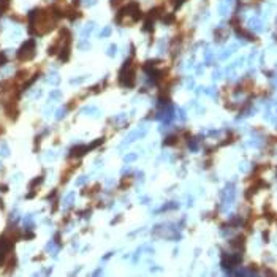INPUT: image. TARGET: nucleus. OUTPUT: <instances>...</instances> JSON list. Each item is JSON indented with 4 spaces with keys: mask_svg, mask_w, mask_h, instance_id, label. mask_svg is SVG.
I'll return each mask as SVG.
<instances>
[{
    "mask_svg": "<svg viewBox=\"0 0 277 277\" xmlns=\"http://www.w3.org/2000/svg\"><path fill=\"white\" fill-rule=\"evenodd\" d=\"M33 55H35V41L33 40H29L18 51V59L19 60H30V59H33Z\"/></svg>",
    "mask_w": 277,
    "mask_h": 277,
    "instance_id": "nucleus-2",
    "label": "nucleus"
},
{
    "mask_svg": "<svg viewBox=\"0 0 277 277\" xmlns=\"http://www.w3.org/2000/svg\"><path fill=\"white\" fill-rule=\"evenodd\" d=\"M109 33H111V29L108 27V29H105V30H103V32H101V37H108Z\"/></svg>",
    "mask_w": 277,
    "mask_h": 277,
    "instance_id": "nucleus-13",
    "label": "nucleus"
},
{
    "mask_svg": "<svg viewBox=\"0 0 277 277\" xmlns=\"http://www.w3.org/2000/svg\"><path fill=\"white\" fill-rule=\"evenodd\" d=\"M73 200H75V193L71 192V193L67 195V198H65V201H63V204H65V206H70L71 203H73Z\"/></svg>",
    "mask_w": 277,
    "mask_h": 277,
    "instance_id": "nucleus-6",
    "label": "nucleus"
},
{
    "mask_svg": "<svg viewBox=\"0 0 277 277\" xmlns=\"http://www.w3.org/2000/svg\"><path fill=\"white\" fill-rule=\"evenodd\" d=\"M63 114H65V109H60V111H57V116H55V117H57V119H62Z\"/></svg>",
    "mask_w": 277,
    "mask_h": 277,
    "instance_id": "nucleus-14",
    "label": "nucleus"
},
{
    "mask_svg": "<svg viewBox=\"0 0 277 277\" xmlns=\"http://www.w3.org/2000/svg\"><path fill=\"white\" fill-rule=\"evenodd\" d=\"M131 184V177H124V181H121V187H124V188H127Z\"/></svg>",
    "mask_w": 277,
    "mask_h": 277,
    "instance_id": "nucleus-8",
    "label": "nucleus"
},
{
    "mask_svg": "<svg viewBox=\"0 0 277 277\" xmlns=\"http://www.w3.org/2000/svg\"><path fill=\"white\" fill-rule=\"evenodd\" d=\"M0 155H3V157L10 155V149H8V146L5 144V142H2V144H0Z\"/></svg>",
    "mask_w": 277,
    "mask_h": 277,
    "instance_id": "nucleus-5",
    "label": "nucleus"
},
{
    "mask_svg": "<svg viewBox=\"0 0 277 277\" xmlns=\"http://www.w3.org/2000/svg\"><path fill=\"white\" fill-rule=\"evenodd\" d=\"M173 19H174V18H173V14H170V16H165V18H162V21H163L165 24H171V22H173Z\"/></svg>",
    "mask_w": 277,
    "mask_h": 277,
    "instance_id": "nucleus-10",
    "label": "nucleus"
},
{
    "mask_svg": "<svg viewBox=\"0 0 277 277\" xmlns=\"http://www.w3.org/2000/svg\"><path fill=\"white\" fill-rule=\"evenodd\" d=\"M51 98H60V92H52L51 93Z\"/></svg>",
    "mask_w": 277,
    "mask_h": 277,
    "instance_id": "nucleus-15",
    "label": "nucleus"
},
{
    "mask_svg": "<svg viewBox=\"0 0 277 277\" xmlns=\"http://www.w3.org/2000/svg\"><path fill=\"white\" fill-rule=\"evenodd\" d=\"M82 182H86V177H79V181H78V184H79V185H81V184H82Z\"/></svg>",
    "mask_w": 277,
    "mask_h": 277,
    "instance_id": "nucleus-16",
    "label": "nucleus"
},
{
    "mask_svg": "<svg viewBox=\"0 0 277 277\" xmlns=\"http://www.w3.org/2000/svg\"><path fill=\"white\" fill-rule=\"evenodd\" d=\"M114 51H116V46H114V44H111V47L108 49V54H109V55H114V54H116Z\"/></svg>",
    "mask_w": 277,
    "mask_h": 277,
    "instance_id": "nucleus-12",
    "label": "nucleus"
},
{
    "mask_svg": "<svg viewBox=\"0 0 277 277\" xmlns=\"http://www.w3.org/2000/svg\"><path fill=\"white\" fill-rule=\"evenodd\" d=\"M125 162H133V160H136V154H131V155H127L125 158H124Z\"/></svg>",
    "mask_w": 277,
    "mask_h": 277,
    "instance_id": "nucleus-11",
    "label": "nucleus"
},
{
    "mask_svg": "<svg viewBox=\"0 0 277 277\" xmlns=\"http://www.w3.org/2000/svg\"><path fill=\"white\" fill-rule=\"evenodd\" d=\"M41 182H43V177H37L35 181H32V182H30V188H35L37 185L41 184Z\"/></svg>",
    "mask_w": 277,
    "mask_h": 277,
    "instance_id": "nucleus-9",
    "label": "nucleus"
},
{
    "mask_svg": "<svg viewBox=\"0 0 277 277\" xmlns=\"http://www.w3.org/2000/svg\"><path fill=\"white\" fill-rule=\"evenodd\" d=\"M133 59H127L119 71V84L124 87H133L135 86V67L131 65Z\"/></svg>",
    "mask_w": 277,
    "mask_h": 277,
    "instance_id": "nucleus-1",
    "label": "nucleus"
},
{
    "mask_svg": "<svg viewBox=\"0 0 277 277\" xmlns=\"http://www.w3.org/2000/svg\"><path fill=\"white\" fill-rule=\"evenodd\" d=\"M176 141H177V136H168L165 139V144L166 146H171V144H176Z\"/></svg>",
    "mask_w": 277,
    "mask_h": 277,
    "instance_id": "nucleus-7",
    "label": "nucleus"
},
{
    "mask_svg": "<svg viewBox=\"0 0 277 277\" xmlns=\"http://www.w3.org/2000/svg\"><path fill=\"white\" fill-rule=\"evenodd\" d=\"M87 150H90L89 146L86 147L84 144H78V146H75L73 149L70 150V155H71V157H81V155H84V154L87 152Z\"/></svg>",
    "mask_w": 277,
    "mask_h": 277,
    "instance_id": "nucleus-3",
    "label": "nucleus"
},
{
    "mask_svg": "<svg viewBox=\"0 0 277 277\" xmlns=\"http://www.w3.org/2000/svg\"><path fill=\"white\" fill-rule=\"evenodd\" d=\"M231 245H233L234 249H239V250L244 249V236H237L236 239H233L231 241Z\"/></svg>",
    "mask_w": 277,
    "mask_h": 277,
    "instance_id": "nucleus-4",
    "label": "nucleus"
}]
</instances>
